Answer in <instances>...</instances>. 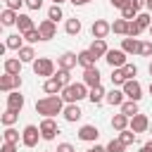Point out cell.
<instances>
[{
	"label": "cell",
	"mask_w": 152,
	"mask_h": 152,
	"mask_svg": "<svg viewBox=\"0 0 152 152\" xmlns=\"http://www.w3.org/2000/svg\"><path fill=\"white\" fill-rule=\"evenodd\" d=\"M36 112L43 114V116H55V114L64 112V107H62V97H57V95H48V97L38 100V102H36Z\"/></svg>",
	"instance_id": "1"
},
{
	"label": "cell",
	"mask_w": 152,
	"mask_h": 152,
	"mask_svg": "<svg viewBox=\"0 0 152 152\" xmlns=\"http://www.w3.org/2000/svg\"><path fill=\"white\" fill-rule=\"evenodd\" d=\"M62 97L71 104V102H78V100L88 97V93H86V86L83 83H69V86L62 88Z\"/></svg>",
	"instance_id": "2"
},
{
	"label": "cell",
	"mask_w": 152,
	"mask_h": 152,
	"mask_svg": "<svg viewBox=\"0 0 152 152\" xmlns=\"http://www.w3.org/2000/svg\"><path fill=\"white\" fill-rule=\"evenodd\" d=\"M19 86H21V76L19 74H7L5 71V76H0V90L2 93H12Z\"/></svg>",
	"instance_id": "3"
},
{
	"label": "cell",
	"mask_w": 152,
	"mask_h": 152,
	"mask_svg": "<svg viewBox=\"0 0 152 152\" xmlns=\"http://www.w3.org/2000/svg\"><path fill=\"white\" fill-rule=\"evenodd\" d=\"M38 138H43L40 135V126H26L24 133H21V142L26 147H36L38 145Z\"/></svg>",
	"instance_id": "4"
},
{
	"label": "cell",
	"mask_w": 152,
	"mask_h": 152,
	"mask_svg": "<svg viewBox=\"0 0 152 152\" xmlns=\"http://www.w3.org/2000/svg\"><path fill=\"white\" fill-rule=\"evenodd\" d=\"M33 71H36V76H52L55 64H52V59H48V57H38V59L33 62Z\"/></svg>",
	"instance_id": "5"
},
{
	"label": "cell",
	"mask_w": 152,
	"mask_h": 152,
	"mask_svg": "<svg viewBox=\"0 0 152 152\" xmlns=\"http://www.w3.org/2000/svg\"><path fill=\"white\" fill-rule=\"evenodd\" d=\"M124 95L128 97V100H140L142 97V88H140V83L138 81H133V78H128L126 83H124Z\"/></svg>",
	"instance_id": "6"
},
{
	"label": "cell",
	"mask_w": 152,
	"mask_h": 152,
	"mask_svg": "<svg viewBox=\"0 0 152 152\" xmlns=\"http://www.w3.org/2000/svg\"><path fill=\"white\" fill-rule=\"evenodd\" d=\"M104 59L109 62V66H112V69H119V66H124V64H126V52H124V50H107Z\"/></svg>",
	"instance_id": "7"
},
{
	"label": "cell",
	"mask_w": 152,
	"mask_h": 152,
	"mask_svg": "<svg viewBox=\"0 0 152 152\" xmlns=\"http://www.w3.org/2000/svg\"><path fill=\"white\" fill-rule=\"evenodd\" d=\"M57 133H59V128H57V124L52 121V116H45L43 124H40V135H43L45 140H52Z\"/></svg>",
	"instance_id": "8"
},
{
	"label": "cell",
	"mask_w": 152,
	"mask_h": 152,
	"mask_svg": "<svg viewBox=\"0 0 152 152\" xmlns=\"http://www.w3.org/2000/svg\"><path fill=\"white\" fill-rule=\"evenodd\" d=\"M38 31H40L43 40H50V38H55V33H57V28H55V21H52V19L40 21V24H38Z\"/></svg>",
	"instance_id": "9"
},
{
	"label": "cell",
	"mask_w": 152,
	"mask_h": 152,
	"mask_svg": "<svg viewBox=\"0 0 152 152\" xmlns=\"http://www.w3.org/2000/svg\"><path fill=\"white\" fill-rule=\"evenodd\" d=\"M57 64H59V69H74L76 64H78V55H74V52H64L62 57H57Z\"/></svg>",
	"instance_id": "10"
},
{
	"label": "cell",
	"mask_w": 152,
	"mask_h": 152,
	"mask_svg": "<svg viewBox=\"0 0 152 152\" xmlns=\"http://www.w3.org/2000/svg\"><path fill=\"white\" fill-rule=\"evenodd\" d=\"M83 83L90 86V88L100 86V71H97V66H88V69L83 71Z\"/></svg>",
	"instance_id": "11"
},
{
	"label": "cell",
	"mask_w": 152,
	"mask_h": 152,
	"mask_svg": "<svg viewBox=\"0 0 152 152\" xmlns=\"http://www.w3.org/2000/svg\"><path fill=\"white\" fill-rule=\"evenodd\" d=\"M147 128H150V121H147L145 114H135V116H131V131L142 133V131H147Z\"/></svg>",
	"instance_id": "12"
},
{
	"label": "cell",
	"mask_w": 152,
	"mask_h": 152,
	"mask_svg": "<svg viewBox=\"0 0 152 152\" xmlns=\"http://www.w3.org/2000/svg\"><path fill=\"white\" fill-rule=\"evenodd\" d=\"M21 107H24V95H21L19 90H14V93H10V95H7V109H14V112H21Z\"/></svg>",
	"instance_id": "13"
},
{
	"label": "cell",
	"mask_w": 152,
	"mask_h": 152,
	"mask_svg": "<svg viewBox=\"0 0 152 152\" xmlns=\"http://www.w3.org/2000/svg\"><path fill=\"white\" fill-rule=\"evenodd\" d=\"M109 31H112V24H107L104 19H97V21L93 24V36H95V38H104Z\"/></svg>",
	"instance_id": "14"
},
{
	"label": "cell",
	"mask_w": 152,
	"mask_h": 152,
	"mask_svg": "<svg viewBox=\"0 0 152 152\" xmlns=\"http://www.w3.org/2000/svg\"><path fill=\"white\" fill-rule=\"evenodd\" d=\"M97 135H100V131H97L95 126H81V131H78V138H81V140H86V142L97 140Z\"/></svg>",
	"instance_id": "15"
},
{
	"label": "cell",
	"mask_w": 152,
	"mask_h": 152,
	"mask_svg": "<svg viewBox=\"0 0 152 152\" xmlns=\"http://www.w3.org/2000/svg\"><path fill=\"white\" fill-rule=\"evenodd\" d=\"M95 55L90 52V50H83V52H78V64L83 66V69H88V66H95Z\"/></svg>",
	"instance_id": "16"
},
{
	"label": "cell",
	"mask_w": 152,
	"mask_h": 152,
	"mask_svg": "<svg viewBox=\"0 0 152 152\" xmlns=\"http://www.w3.org/2000/svg\"><path fill=\"white\" fill-rule=\"evenodd\" d=\"M81 114H83V112L78 109V104H76V102H71L69 107H64V119H66V121H78V119H81Z\"/></svg>",
	"instance_id": "17"
},
{
	"label": "cell",
	"mask_w": 152,
	"mask_h": 152,
	"mask_svg": "<svg viewBox=\"0 0 152 152\" xmlns=\"http://www.w3.org/2000/svg\"><path fill=\"white\" fill-rule=\"evenodd\" d=\"M17 26H19V33H26V31L36 28V26H33V19H31L28 14H19V19H17Z\"/></svg>",
	"instance_id": "18"
},
{
	"label": "cell",
	"mask_w": 152,
	"mask_h": 152,
	"mask_svg": "<svg viewBox=\"0 0 152 152\" xmlns=\"http://www.w3.org/2000/svg\"><path fill=\"white\" fill-rule=\"evenodd\" d=\"M90 52H93L95 57L107 55V43H104V38H95V40H93V45H90Z\"/></svg>",
	"instance_id": "19"
},
{
	"label": "cell",
	"mask_w": 152,
	"mask_h": 152,
	"mask_svg": "<svg viewBox=\"0 0 152 152\" xmlns=\"http://www.w3.org/2000/svg\"><path fill=\"white\" fill-rule=\"evenodd\" d=\"M62 88H64V86L59 83V78H57V76H52V78H48V81H45V86H43V90H45V93H50V95H55V93H59Z\"/></svg>",
	"instance_id": "20"
},
{
	"label": "cell",
	"mask_w": 152,
	"mask_h": 152,
	"mask_svg": "<svg viewBox=\"0 0 152 152\" xmlns=\"http://www.w3.org/2000/svg\"><path fill=\"white\" fill-rule=\"evenodd\" d=\"M104 100H107L112 107H116V104H124V93H121V90H109V93L104 95Z\"/></svg>",
	"instance_id": "21"
},
{
	"label": "cell",
	"mask_w": 152,
	"mask_h": 152,
	"mask_svg": "<svg viewBox=\"0 0 152 152\" xmlns=\"http://www.w3.org/2000/svg\"><path fill=\"white\" fill-rule=\"evenodd\" d=\"M128 119H131V116H126L124 112H121V114H114V119H112V128H116V131H124V128L128 126Z\"/></svg>",
	"instance_id": "22"
},
{
	"label": "cell",
	"mask_w": 152,
	"mask_h": 152,
	"mask_svg": "<svg viewBox=\"0 0 152 152\" xmlns=\"http://www.w3.org/2000/svg\"><path fill=\"white\" fill-rule=\"evenodd\" d=\"M121 50H124V52H128V55H131V52H138V50H140V43H138L135 38H124Z\"/></svg>",
	"instance_id": "23"
},
{
	"label": "cell",
	"mask_w": 152,
	"mask_h": 152,
	"mask_svg": "<svg viewBox=\"0 0 152 152\" xmlns=\"http://www.w3.org/2000/svg\"><path fill=\"white\" fill-rule=\"evenodd\" d=\"M104 95H107V93L102 90V86H95V88H90V93H88V97H90V102H93V104H100Z\"/></svg>",
	"instance_id": "24"
},
{
	"label": "cell",
	"mask_w": 152,
	"mask_h": 152,
	"mask_svg": "<svg viewBox=\"0 0 152 152\" xmlns=\"http://www.w3.org/2000/svg\"><path fill=\"white\" fill-rule=\"evenodd\" d=\"M0 19H2V26H12V24H17L19 14H14V10H5L0 14Z\"/></svg>",
	"instance_id": "25"
},
{
	"label": "cell",
	"mask_w": 152,
	"mask_h": 152,
	"mask_svg": "<svg viewBox=\"0 0 152 152\" xmlns=\"http://www.w3.org/2000/svg\"><path fill=\"white\" fill-rule=\"evenodd\" d=\"M19 69H21V59H14V57L5 59V71L7 74H19Z\"/></svg>",
	"instance_id": "26"
},
{
	"label": "cell",
	"mask_w": 152,
	"mask_h": 152,
	"mask_svg": "<svg viewBox=\"0 0 152 152\" xmlns=\"http://www.w3.org/2000/svg\"><path fill=\"white\" fill-rule=\"evenodd\" d=\"M10 50H21L24 45H21V36L19 33H12V36H7V43H5Z\"/></svg>",
	"instance_id": "27"
},
{
	"label": "cell",
	"mask_w": 152,
	"mask_h": 152,
	"mask_svg": "<svg viewBox=\"0 0 152 152\" xmlns=\"http://www.w3.org/2000/svg\"><path fill=\"white\" fill-rule=\"evenodd\" d=\"M19 59H21V62H36V52H33V48L24 45V48L19 50Z\"/></svg>",
	"instance_id": "28"
},
{
	"label": "cell",
	"mask_w": 152,
	"mask_h": 152,
	"mask_svg": "<svg viewBox=\"0 0 152 152\" xmlns=\"http://www.w3.org/2000/svg\"><path fill=\"white\" fill-rule=\"evenodd\" d=\"M121 112H124L126 116H135V114H138V102H135V100L124 102V104H121Z\"/></svg>",
	"instance_id": "29"
},
{
	"label": "cell",
	"mask_w": 152,
	"mask_h": 152,
	"mask_svg": "<svg viewBox=\"0 0 152 152\" xmlns=\"http://www.w3.org/2000/svg\"><path fill=\"white\" fill-rule=\"evenodd\" d=\"M126 81H128V78H126V74H124V69H121V66L112 71V83H114V86H124Z\"/></svg>",
	"instance_id": "30"
},
{
	"label": "cell",
	"mask_w": 152,
	"mask_h": 152,
	"mask_svg": "<svg viewBox=\"0 0 152 152\" xmlns=\"http://www.w3.org/2000/svg\"><path fill=\"white\" fill-rule=\"evenodd\" d=\"M119 140H121L126 147H128V145H133V142H135V131H126V128H124V131L119 133Z\"/></svg>",
	"instance_id": "31"
},
{
	"label": "cell",
	"mask_w": 152,
	"mask_h": 152,
	"mask_svg": "<svg viewBox=\"0 0 152 152\" xmlns=\"http://www.w3.org/2000/svg\"><path fill=\"white\" fill-rule=\"evenodd\" d=\"M112 31H114V33H126V31H128V19H124V17L116 19V21L112 24Z\"/></svg>",
	"instance_id": "32"
},
{
	"label": "cell",
	"mask_w": 152,
	"mask_h": 152,
	"mask_svg": "<svg viewBox=\"0 0 152 152\" xmlns=\"http://www.w3.org/2000/svg\"><path fill=\"white\" fill-rule=\"evenodd\" d=\"M135 21H138V26H140V28H150V26H152V17H150L147 12L138 14V17H135Z\"/></svg>",
	"instance_id": "33"
},
{
	"label": "cell",
	"mask_w": 152,
	"mask_h": 152,
	"mask_svg": "<svg viewBox=\"0 0 152 152\" xmlns=\"http://www.w3.org/2000/svg\"><path fill=\"white\" fill-rule=\"evenodd\" d=\"M121 17H124V19H128V21H133V19L138 17V10H135L133 5H126V7L121 10Z\"/></svg>",
	"instance_id": "34"
},
{
	"label": "cell",
	"mask_w": 152,
	"mask_h": 152,
	"mask_svg": "<svg viewBox=\"0 0 152 152\" xmlns=\"http://www.w3.org/2000/svg\"><path fill=\"white\" fill-rule=\"evenodd\" d=\"M17 116H19V112H14V109H7V112L2 114V124H5V126H12V124L17 121Z\"/></svg>",
	"instance_id": "35"
},
{
	"label": "cell",
	"mask_w": 152,
	"mask_h": 152,
	"mask_svg": "<svg viewBox=\"0 0 152 152\" xmlns=\"http://www.w3.org/2000/svg\"><path fill=\"white\" fill-rule=\"evenodd\" d=\"M124 150H126V145H124V142H121L119 138H116V140H109V142H107V152H124Z\"/></svg>",
	"instance_id": "36"
},
{
	"label": "cell",
	"mask_w": 152,
	"mask_h": 152,
	"mask_svg": "<svg viewBox=\"0 0 152 152\" xmlns=\"http://www.w3.org/2000/svg\"><path fill=\"white\" fill-rule=\"evenodd\" d=\"M78 31H81V21H78V19H69V21H66V33L76 36Z\"/></svg>",
	"instance_id": "37"
},
{
	"label": "cell",
	"mask_w": 152,
	"mask_h": 152,
	"mask_svg": "<svg viewBox=\"0 0 152 152\" xmlns=\"http://www.w3.org/2000/svg\"><path fill=\"white\" fill-rule=\"evenodd\" d=\"M24 38H26L28 43H38V40H43V36H40V31H38V28L26 31V33H24Z\"/></svg>",
	"instance_id": "38"
},
{
	"label": "cell",
	"mask_w": 152,
	"mask_h": 152,
	"mask_svg": "<svg viewBox=\"0 0 152 152\" xmlns=\"http://www.w3.org/2000/svg\"><path fill=\"white\" fill-rule=\"evenodd\" d=\"M5 142H19V131H14V128H10L7 126V131H5Z\"/></svg>",
	"instance_id": "39"
},
{
	"label": "cell",
	"mask_w": 152,
	"mask_h": 152,
	"mask_svg": "<svg viewBox=\"0 0 152 152\" xmlns=\"http://www.w3.org/2000/svg\"><path fill=\"white\" fill-rule=\"evenodd\" d=\"M48 19H52V21L62 19V7H59V5H52V7L48 10Z\"/></svg>",
	"instance_id": "40"
},
{
	"label": "cell",
	"mask_w": 152,
	"mask_h": 152,
	"mask_svg": "<svg viewBox=\"0 0 152 152\" xmlns=\"http://www.w3.org/2000/svg\"><path fill=\"white\" fill-rule=\"evenodd\" d=\"M140 31H142V28L138 26V21H135V19H133V21H128V31H126V36H128V38H135Z\"/></svg>",
	"instance_id": "41"
},
{
	"label": "cell",
	"mask_w": 152,
	"mask_h": 152,
	"mask_svg": "<svg viewBox=\"0 0 152 152\" xmlns=\"http://www.w3.org/2000/svg\"><path fill=\"white\" fill-rule=\"evenodd\" d=\"M121 69H124V74H126V78H133V76L138 74V66H135V64H124Z\"/></svg>",
	"instance_id": "42"
},
{
	"label": "cell",
	"mask_w": 152,
	"mask_h": 152,
	"mask_svg": "<svg viewBox=\"0 0 152 152\" xmlns=\"http://www.w3.org/2000/svg\"><path fill=\"white\" fill-rule=\"evenodd\" d=\"M57 78H59L62 86H69V71H66V69H59V71H57Z\"/></svg>",
	"instance_id": "43"
},
{
	"label": "cell",
	"mask_w": 152,
	"mask_h": 152,
	"mask_svg": "<svg viewBox=\"0 0 152 152\" xmlns=\"http://www.w3.org/2000/svg\"><path fill=\"white\" fill-rule=\"evenodd\" d=\"M142 57H147V55H152V43H140V50H138Z\"/></svg>",
	"instance_id": "44"
},
{
	"label": "cell",
	"mask_w": 152,
	"mask_h": 152,
	"mask_svg": "<svg viewBox=\"0 0 152 152\" xmlns=\"http://www.w3.org/2000/svg\"><path fill=\"white\" fill-rule=\"evenodd\" d=\"M5 5H7V10H19L24 5V0H5Z\"/></svg>",
	"instance_id": "45"
},
{
	"label": "cell",
	"mask_w": 152,
	"mask_h": 152,
	"mask_svg": "<svg viewBox=\"0 0 152 152\" xmlns=\"http://www.w3.org/2000/svg\"><path fill=\"white\" fill-rule=\"evenodd\" d=\"M26 7L28 10H40L43 7V0H26Z\"/></svg>",
	"instance_id": "46"
},
{
	"label": "cell",
	"mask_w": 152,
	"mask_h": 152,
	"mask_svg": "<svg viewBox=\"0 0 152 152\" xmlns=\"http://www.w3.org/2000/svg\"><path fill=\"white\" fill-rule=\"evenodd\" d=\"M112 2V7H119V10H124L126 5H131V0H109Z\"/></svg>",
	"instance_id": "47"
},
{
	"label": "cell",
	"mask_w": 152,
	"mask_h": 152,
	"mask_svg": "<svg viewBox=\"0 0 152 152\" xmlns=\"http://www.w3.org/2000/svg\"><path fill=\"white\" fill-rule=\"evenodd\" d=\"M0 152H17V145H14V142H5V145L0 147Z\"/></svg>",
	"instance_id": "48"
},
{
	"label": "cell",
	"mask_w": 152,
	"mask_h": 152,
	"mask_svg": "<svg viewBox=\"0 0 152 152\" xmlns=\"http://www.w3.org/2000/svg\"><path fill=\"white\" fill-rule=\"evenodd\" d=\"M57 152H74V147L69 142H62V145H57Z\"/></svg>",
	"instance_id": "49"
},
{
	"label": "cell",
	"mask_w": 152,
	"mask_h": 152,
	"mask_svg": "<svg viewBox=\"0 0 152 152\" xmlns=\"http://www.w3.org/2000/svg\"><path fill=\"white\" fill-rule=\"evenodd\" d=\"M131 5H133L135 10H140L142 5H147V0H131Z\"/></svg>",
	"instance_id": "50"
},
{
	"label": "cell",
	"mask_w": 152,
	"mask_h": 152,
	"mask_svg": "<svg viewBox=\"0 0 152 152\" xmlns=\"http://www.w3.org/2000/svg\"><path fill=\"white\" fill-rule=\"evenodd\" d=\"M140 152H152V140H147V142L142 145V150H140Z\"/></svg>",
	"instance_id": "51"
},
{
	"label": "cell",
	"mask_w": 152,
	"mask_h": 152,
	"mask_svg": "<svg viewBox=\"0 0 152 152\" xmlns=\"http://www.w3.org/2000/svg\"><path fill=\"white\" fill-rule=\"evenodd\" d=\"M93 152H107V147H102V145H95V147H93Z\"/></svg>",
	"instance_id": "52"
},
{
	"label": "cell",
	"mask_w": 152,
	"mask_h": 152,
	"mask_svg": "<svg viewBox=\"0 0 152 152\" xmlns=\"http://www.w3.org/2000/svg\"><path fill=\"white\" fill-rule=\"evenodd\" d=\"M69 2H74V5H86V0H69Z\"/></svg>",
	"instance_id": "53"
},
{
	"label": "cell",
	"mask_w": 152,
	"mask_h": 152,
	"mask_svg": "<svg viewBox=\"0 0 152 152\" xmlns=\"http://www.w3.org/2000/svg\"><path fill=\"white\" fill-rule=\"evenodd\" d=\"M147 10H150V12H152V0H147Z\"/></svg>",
	"instance_id": "54"
},
{
	"label": "cell",
	"mask_w": 152,
	"mask_h": 152,
	"mask_svg": "<svg viewBox=\"0 0 152 152\" xmlns=\"http://www.w3.org/2000/svg\"><path fill=\"white\" fill-rule=\"evenodd\" d=\"M52 2H55V5H59V2H64V0H52Z\"/></svg>",
	"instance_id": "55"
},
{
	"label": "cell",
	"mask_w": 152,
	"mask_h": 152,
	"mask_svg": "<svg viewBox=\"0 0 152 152\" xmlns=\"http://www.w3.org/2000/svg\"><path fill=\"white\" fill-rule=\"evenodd\" d=\"M150 76H152V62H150Z\"/></svg>",
	"instance_id": "56"
},
{
	"label": "cell",
	"mask_w": 152,
	"mask_h": 152,
	"mask_svg": "<svg viewBox=\"0 0 152 152\" xmlns=\"http://www.w3.org/2000/svg\"><path fill=\"white\" fill-rule=\"evenodd\" d=\"M150 95H152V83H150Z\"/></svg>",
	"instance_id": "57"
},
{
	"label": "cell",
	"mask_w": 152,
	"mask_h": 152,
	"mask_svg": "<svg viewBox=\"0 0 152 152\" xmlns=\"http://www.w3.org/2000/svg\"><path fill=\"white\" fill-rule=\"evenodd\" d=\"M86 152H93V147H90V150H86Z\"/></svg>",
	"instance_id": "58"
},
{
	"label": "cell",
	"mask_w": 152,
	"mask_h": 152,
	"mask_svg": "<svg viewBox=\"0 0 152 152\" xmlns=\"http://www.w3.org/2000/svg\"><path fill=\"white\" fill-rule=\"evenodd\" d=\"M150 33H152V26H150Z\"/></svg>",
	"instance_id": "59"
},
{
	"label": "cell",
	"mask_w": 152,
	"mask_h": 152,
	"mask_svg": "<svg viewBox=\"0 0 152 152\" xmlns=\"http://www.w3.org/2000/svg\"><path fill=\"white\" fill-rule=\"evenodd\" d=\"M150 131H152V124H150Z\"/></svg>",
	"instance_id": "60"
},
{
	"label": "cell",
	"mask_w": 152,
	"mask_h": 152,
	"mask_svg": "<svg viewBox=\"0 0 152 152\" xmlns=\"http://www.w3.org/2000/svg\"><path fill=\"white\" fill-rule=\"evenodd\" d=\"M86 2H90V0H86Z\"/></svg>",
	"instance_id": "61"
}]
</instances>
